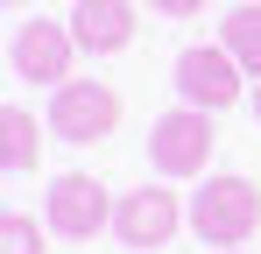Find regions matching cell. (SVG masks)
<instances>
[{
	"label": "cell",
	"instance_id": "obj_4",
	"mask_svg": "<svg viewBox=\"0 0 261 254\" xmlns=\"http://www.w3.org/2000/svg\"><path fill=\"white\" fill-rule=\"evenodd\" d=\"M176 92H184V106H205V113H226V106H240V57L226 49V42H198V49H184L176 57Z\"/></svg>",
	"mask_w": 261,
	"mask_h": 254
},
{
	"label": "cell",
	"instance_id": "obj_1",
	"mask_svg": "<svg viewBox=\"0 0 261 254\" xmlns=\"http://www.w3.org/2000/svg\"><path fill=\"white\" fill-rule=\"evenodd\" d=\"M191 226H198V240H212V247L254 240V226H261V184L254 176H212V184H198Z\"/></svg>",
	"mask_w": 261,
	"mask_h": 254
},
{
	"label": "cell",
	"instance_id": "obj_7",
	"mask_svg": "<svg viewBox=\"0 0 261 254\" xmlns=\"http://www.w3.org/2000/svg\"><path fill=\"white\" fill-rule=\"evenodd\" d=\"M113 191L99 184V176H85V169H71V176H57L49 184V226L64 233V240H92L99 226H113Z\"/></svg>",
	"mask_w": 261,
	"mask_h": 254
},
{
	"label": "cell",
	"instance_id": "obj_15",
	"mask_svg": "<svg viewBox=\"0 0 261 254\" xmlns=\"http://www.w3.org/2000/svg\"><path fill=\"white\" fill-rule=\"evenodd\" d=\"M219 254H240V247H219Z\"/></svg>",
	"mask_w": 261,
	"mask_h": 254
},
{
	"label": "cell",
	"instance_id": "obj_13",
	"mask_svg": "<svg viewBox=\"0 0 261 254\" xmlns=\"http://www.w3.org/2000/svg\"><path fill=\"white\" fill-rule=\"evenodd\" d=\"M254 120H261V85H254Z\"/></svg>",
	"mask_w": 261,
	"mask_h": 254
},
{
	"label": "cell",
	"instance_id": "obj_14",
	"mask_svg": "<svg viewBox=\"0 0 261 254\" xmlns=\"http://www.w3.org/2000/svg\"><path fill=\"white\" fill-rule=\"evenodd\" d=\"M7 7H29V0H7Z\"/></svg>",
	"mask_w": 261,
	"mask_h": 254
},
{
	"label": "cell",
	"instance_id": "obj_3",
	"mask_svg": "<svg viewBox=\"0 0 261 254\" xmlns=\"http://www.w3.org/2000/svg\"><path fill=\"white\" fill-rule=\"evenodd\" d=\"M219 134H212V113L205 106H170L163 120L148 127V163L163 169V176H198V169L212 163Z\"/></svg>",
	"mask_w": 261,
	"mask_h": 254
},
{
	"label": "cell",
	"instance_id": "obj_11",
	"mask_svg": "<svg viewBox=\"0 0 261 254\" xmlns=\"http://www.w3.org/2000/svg\"><path fill=\"white\" fill-rule=\"evenodd\" d=\"M0 254H43V226L29 212H7L0 219Z\"/></svg>",
	"mask_w": 261,
	"mask_h": 254
},
{
	"label": "cell",
	"instance_id": "obj_6",
	"mask_svg": "<svg viewBox=\"0 0 261 254\" xmlns=\"http://www.w3.org/2000/svg\"><path fill=\"white\" fill-rule=\"evenodd\" d=\"M176 226H184V205H176L170 184H134L127 198L113 205V233L127 247H170Z\"/></svg>",
	"mask_w": 261,
	"mask_h": 254
},
{
	"label": "cell",
	"instance_id": "obj_5",
	"mask_svg": "<svg viewBox=\"0 0 261 254\" xmlns=\"http://www.w3.org/2000/svg\"><path fill=\"white\" fill-rule=\"evenodd\" d=\"M71 21H21L14 36H7V71L14 78H29V85H64L71 78Z\"/></svg>",
	"mask_w": 261,
	"mask_h": 254
},
{
	"label": "cell",
	"instance_id": "obj_12",
	"mask_svg": "<svg viewBox=\"0 0 261 254\" xmlns=\"http://www.w3.org/2000/svg\"><path fill=\"white\" fill-rule=\"evenodd\" d=\"M148 7H155V14H198L205 0H148Z\"/></svg>",
	"mask_w": 261,
	"mask_h": 254
},
{
	"label": "cell",
	"instance_id": "obj_10",
	"mask_svg": "<svg viewBox=\"0 0 261 254\" xmlns=\"http://www.w3.org/2000/svg\"><path fill=\"white\" fill-rule=\"evenodd\" d=\"M219 42L240 57V71H261V0H247V7L226 14L219 21Z\"/></svg>",
	"mask_w": 261,
	"mask_h": 254
},
{
	"label": "cell",
	"instance_id": "obj_8",
	"mask_svg": "<svg viewBox=\"0 0 261 254\" xmlns=\"http://www.w3.org/2000/svg\"><path fill=\"white\" fill-rule=\"evenodd\" d=\"M141 29L134 0H71V42L85 57H120Z\"/></svg>",
	"mask_w": 261,
	"mask_h": 254
},
{
	"label": "cell",
	"instance_id": "obj_2",
	"mask_svg": "<svg viewBox=\"0 0 261 254\" xmlns=\"http://www.w3.org/2000/svg\"><path fill=\"white\" fill-rule=\"evenodd\" d=\"M49 127L64 134V141H106L113 127H120V92L106 78H64L49 85Z\"/></svg>",
	"mask_w": 261,
	"mask_h": 254
},
{
	"label": "cell",
	"instance_id": "obj_9",
	"mask_svg": "<svg viewBox=\"0 0 261 254\" xmlns=\"http://www.w3.org/2000/svg\"><path fill=\"white\" fill-rule=\"evenodd\" d=\"M43 127L29 106H0V163H7V176H29V169L43 163Z\"/></svg>",
	"mask_w": 261,
	"mask_h": 254
}]
</instances>
